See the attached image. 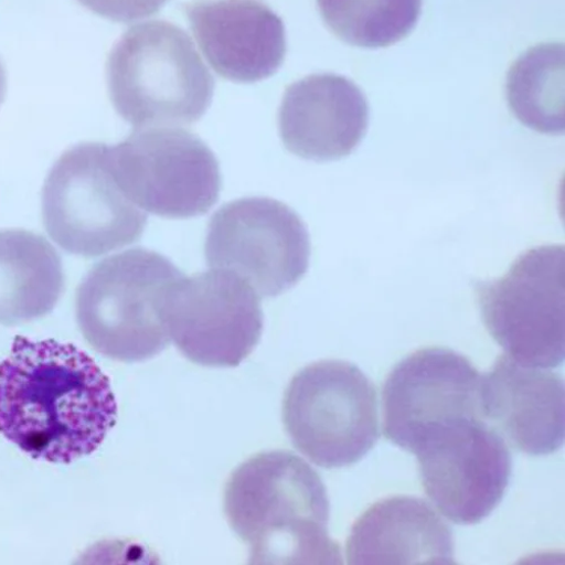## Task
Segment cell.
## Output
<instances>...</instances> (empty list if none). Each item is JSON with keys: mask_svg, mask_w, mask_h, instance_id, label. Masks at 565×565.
<instances>
[{"mask_svg": "<svg viewBox=\"0 0 565 565\" xmlns=\"http://www.w3.org/2000/svg\"><path fill=\"white\" fill-rule=\"evenodd\" d=\"M118 416L110 381L73 344L19 337L0 362V434L34 459L96 451Z\"/></svg>", "mask_w": 565, "mask_h": 565, "instance_id": "cell-1", "label": "cell"}, {"mask_svg": "<svg viewBox=\"0 0 565 565\" xmlns=\"http://www.w3.org/2000/svg\"><path fill=\"white\" fill-rule=\"evenodd\" d=\"M224 511L255 564H341L328 535L329 501L316 470L288 451L259 454L227 481Z\"/></svg>", "mask_w": 565, "mask_h": 565, "instance_id": "cell-2", "label": "cell"}, {"mask_svg": "<svg viewBox=\"0 0 565 565\" xmlns=\"http://www.w3.org/2000/svg\"><path fill=\"white\" fill-rule=\"evenodd\" d=\"M107 79L114 108L136 130L195 124L214 93L193 40L167 21L129 29L109 55Z\"/></svg>", "mask_w": 565, "mask_h": 565, "instance_id": "cell-3", "label": "cell"}, {"mask_svg": "<svg viewBox=\"0 0 565 565\" xmlns=\"http://www.w3.org/2000/svg\"><path fill=\"white\" fill-rule=\"evenodd\" d=\"M182 273L164 256L136 248L108 257L82 280L75 301L85 341L115 361L150 360L170 344L164 299Z\"/></svg>", "mask_w": 565, "mask_h": 565, "instance_id": "cell-4", "label": "cell"}, {"mask_svg": "<svg viewBox=\"0 0 565 565\" xmlns=\"http://www.w3.org/2000/svg\"><path fill=\"white\" fill-rule=\"evenodd\" d=\"M106 145L83 143L57 160L42 190L46 233L65 252L99 257L138 242L148 215L120 190Z\"/></svg>", "mask_w": 565, "mask_h": 565, "instance_id": "cell-5", "label": "cell"}, {"mask_svg": "<svg viewBox=\"0 0 565 565\" xmlns=\"http://www.w3.org/2000/svg\"><path fill=\"white\" fill-rule=\"evenodd\" d=\"M282 422L294 446L323 468L358 462L380 439L375 388L343 361L312 363L297 373L282 402Z\"/></svg>", "mask_w": 565, "mask_h": 565, "instance_id": "cell-6", "label": "cell"}, {"mask_svg": "<svg viewBox=\"0 0 565 565\" xmlns=\"http://www.w3.org/2000/svg\"><path fill=\"white\" fill-rule=\"evenodd\" d=\"M564 254L563 246L531 249L504 276L476 285L489 333L522 365L550 369L564 361Z\"/></svg>", "mask_w": 565, "mask_h": 565, "instance_id": "cell-7", "label": "cell"}, {"mask_svg": "<svg viewBox=\"0 0 565 565\" xmlns=\"http://www.w3.org/2000/svg\"><path fill=\"white\" fill-rule=\"evenodd\" d=\"M107 159L120 190L141 211L190 218L206 214L220 198L218 161L190 131L138 129L108 147Z\"/></svg>", "mask_w": 565, "mask_h": 565, "instance_id": "cell-8", "label": "cell"}, {"mask_svg": "<svg viewBox=\"0 0 565 565\" xmlns=\"http://www.w3.org/2000/svg\"><path fill=\"white\" fill-rule=\"evenodd\" d=\"M310 254L303 221L288 205L271 199L225 204L209 225L207 265L238 275L264 298L295 288L308 270Z\"/></svg>", "mask_w": 565, "mask_h": 565, "instance_id": "cell-9", "label": "cell"}, {"mask_svg": "<svg viewBox=\"0 0 565 565\" xmlns=\"http://www.w3.org/2000/svg\"><path fill=\"white\" fill-rule=\"evenodd\" d=\"M162 317L170 341L205 366H237L258 345L264 316L258 295L243 278L216 269L182 276L169 290Z\"/></svg>", "mask_w": 565, "mask_h": 565, "instance_id": "cell-10", "label": "cell"}, {"mask_svg": "<svg viewBox=\"0 0 565 565\" xmlns=\"http://www.w3.org/2000/svg\"><path fill=\"white\" fill-rule=\"evenodd\" d=\"M424 490L449 521L477 525L502 501L512 458L505 440L481 418L437 428L412 451Z\"/></svg>", "mask_w": 565, "mask_h": 565, "instance_id": "cell-11", "label": "cell"}, {"mask_svg": "<svg viewBox=\"0 0 565 565\" xmlns=\"http://www.w3.org/2000/svg\"><path fill=\"white\" fill-rule=\"evenodd\" d=\"M481 384L482 374L457 352H414L392 370L384 386L386 437L412 452L437 428L462 418L484 419Z\"/></svg>", "mask_w": 565, "mask_h": 565, "instance_id": "cell-12", "label": "cell"}, {"mask_svg": "<svg viewBox=\"0 0 565 565\" xmlns=\"http://www.w3.org/2000/svg\"><path fill=\"white\" fill-rule=\"evenodd\" d=\"M367 125L363 92L337 74H315L294 83L278 113L282 145L297 157L318 162L350 156Z\"/></svg>", "mask_w": 565, "mask_h": 565, "instance_id": "cell-13", "label": "cell"}, {"mask_svg": "<svg viewBox=\"0 0 565 565\" xmlns=\"http://www.w3.org/2000/svg\"><path fill=\"white\" fill-rule=\"evenodd\" d=\"M481 407L486 422L525 454L551 455L564 444V382L554 372L501 355L482 374Z\"/></svg>", "mask_w": 565, "mask_h": 565, "instance_id": "cell-14", "label": "cell"}, {"mask_svg": "<svg viewBox=\"0 0 565 565\" xmlns=\"http://www.w3.org/2000/svg\"><path fill=\"white\" fill-rule=\"evenodd\" d=\"M200 49L223 78L254 83L274 75L286 60L281 19L254 0H216L185 7Z\"/></svg>", "mask_w": 565, "mask_h": 565, "instance_id": "cell-15", "label": "cell"}, {"mask_svg": "<svg viewBox=\"0 0 565 565\" xmlns=\"http://www.w3.org/2000/svg\"><path fill=\"white\" fill-rule=\"evenodd\" d=\"M350 564H455L452 533L427 502L394 497L369 508L352 527Z\"/></svg>", "mask_w": 565, "mask_h": 565, "instance_id": "cell-16", "label": "cell"}, {"mask_svg": "<svg viewBox=\"0 0 565 565\" xmlns=\"http://www.w3.org/2000/svg\"><path fill=\"white\" fill-rule=\"evenodd\" d=\"M64 290L62 259L49 241L23 228L0 230V324L49 316Z\"/></svg>", "mask_w": 565, "mask_h": 565, "instance_id": "cell-17", "label": "cell"}, {"mask_svg": "<svg viewBox=\"0 0 565 565\" xmlns=\"http://www.w3.org/2000/svg\"><path fill=\"white\" fill-rule=\"evenodd\" d=\"M514 116L544 134L564 131V46L542 44L512 66L507 83Z\"/></svg>", "mask_w": 565, "mask_h": 565, "instance_id": "cell-18", "label": "cell"}, {"mask_svg": "<svg viewBox=\"0 0 565 565\" xmlns=\"http://www.w3.org/2000/svg\"><path fill=\"white\" fill-rule=\"evenodd\" d=\"M329 29L362 49H384L407 36L416 25L422 0H318Z\"/></svg>", "mask_w": 565, "mask_h": 565, "instance_id": "cell-19", "label": "cell"}, {"mask_svg": "<svg viewBox=\"0 0 565 565\" xmlns=\"http://www.w3.org/2000/svg\"><path fill=\"white\" fill-rule=\"evenodd\" d=\"M88 11L119 23H130L157 14L168 0H77Z\"/></svg>", "mask_w": 565, "mask_h": 565, "instance_id": "cell-20", "label": "cell"}, {"mask_svg": "<svg viewBox=\"0 0 565 565\" xmlns=\"http://www.w3.org/2000/svg\"><path fill=\"white\" fill-rule=\"evenodd\" d=\"M8 92V75L2 61H0V106L3 105Z\"/></svg>", "mask_w": 565, "mask_h": 565, "instance_id": "cell-21", "label": "cell"}]
</instances>
